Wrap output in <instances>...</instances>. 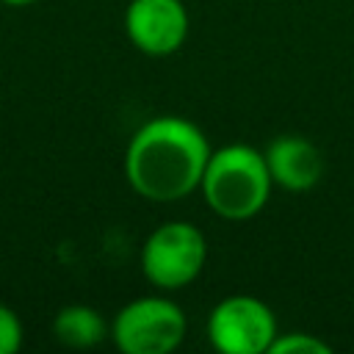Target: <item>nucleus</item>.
Instances as JSON below:
<instances>
[{"instance_id":"0eeeda50","label":"nucleus","mask_w":354,"mask_h":354,"mask_svg":"<svg viewBox=\"0 0 354 354\" xmlns=\"http://www.w3.org/2000/svg\"><path fill=\"white\" fill-rule=\"evenodd\" d=\"M263 155L271 180L285 191H307L324 174V158L318 147L301 136H277Z\"/></svg>"},{"instance_id":"20e7f679","label":"nucleus","mask_w":354,"mask_h":354,"mask_svg":"<svg viewBox=\"0 0 354 354\" xmlns=\"http://www.w3.org/2000/svg\"><path fill=\"white\" fill-rule=\"evenodd\" d=\"M207 257V243L199 227L188 221H166L155 227L141 246L144 277L163 290L191 285Z\"/></svg>"},{"instance_id":"6e6552de","label":"nucleus","mask_w":354,"mask_h":354,"mask_svg":"<svg viewBox=\"0 0 354 354\" xmlns=\"http://www.w3.org/2000/svg\"><path fill=\"white\" fill-rule=\"evenodd\" d=\"M108 332L105 318L88 304H66L53 318V337L66 348H94Z\"/></svg>"},{"instance_id":"9d476101","label":"nucleus","mask_w":354,"mask_h":354,"mask_svg":"<svg viewBox=\"0 0 354 354\" xmlns=\"http://www.w3.org/2000/svg\"><path fill=\"white\" fill-rule=\"evenodd\" d=\"M22 348V321L19 315L0 301V354H17Z\"/></svg>"},{"instance_id":"7ed1b4c3","label":"nucleus","mask_w":354,"mask_h":354,"mask_svg":"<svg viewBox=\"0 0 354 354\" xmlns=\"http://www.w3.org/2000/svg\"><path fill=\"white\" fill-rule=\"evenodd\" d=\"M185 313L163 296L127 301L111 324V337L124 354H169L185 340Z\"/></svg>"},{"instance_id":"39448f33","label":"nucleus","mask_w":354,"mask_h":354,"mask_svg":"<svg viewBox=\"0 0 354 354\" xmlns=\"http://www.w3.org/2000/svg\"><path fill=\"white\" fill-rule=\"evenodd\" d=\"M277 335L271 307L254 296H227L207 315V337L221 354H263Z\"/></svg>"},{"instance_id":"f257e3e1","label":"nucleus","mask_w":354,"mask_h":354,"mask_svg":"<svg viewBox=\"0 0 354 354\" xmlns=\"http://www.w3.org/2000/svg\"><path fill=\"white\" fill-rule=\"evenodd\" d=\"M210 152L194 122L158 116L133 133L124 152V177L149 202H177L202 185Z\"/></svg>"},{"instance_id":"9b49d317","label":"nucleus","mask_w":354,"mask_h":354,"mask_svg":"<svg viewBox=\"0 0 354 354\" xmlns=\"http://www.w3.org/2000/svg\"><path fill=\"white\" fill-rule=\"evenodd\" d=\"M3 6H11V8H22V6H33L36 0H0Z\"/></svg>"},{"instance_id":"423d86ee","label":"nucleus","mask_w":354,"mask_h":354,"mask_svg":"<svg viewBox=\"0 0 354 354\" xmlns=\"http://www.w3.org/2000/svg\"><path fill=\"white\" fill-rule=\"evenodd\" d=\"M124 30L141 53L171 55L188 36V11L183 0H130Z\"/></svg>"},{"instance_id":"1a4fd4ad","label":"nucleus","mask_w":354,"mask_h":354,"mask_svg":"<svg viewBox=\"0 0 354 354\" xmlns=\"http://www.w3.org/2000/svg\"><path fill=\"white\" fill-rule=\"evenodd\" d=\"M271 354H329V343L307 335V332H288V335H277L271 348Z\"/></svg>"},{"instance_id":"f03ea898","label":"nucleus","mask_w":354,"mask_h":354,"mask_svg":"<svg viewBox=\"0 0 354 354\" xmlns=\"http://www.w3.org/2000/svg\"><path fill=\"white\" fill-rule=\"evenodd\" d=\"M271 171L266 155L249 144H227L210 152L202 194L207 207L227 221H246L257 216L271 194Z\"/></svg>"}]
</instances>
